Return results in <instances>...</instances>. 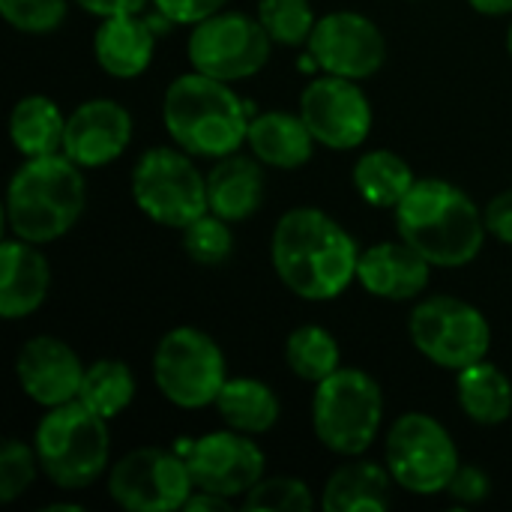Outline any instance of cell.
<instances>
[{"label":"cell","mask_w":512,"mask_h":512,"mask_svg":"<svg viewBox=\"0 0 512 512\" xmlns=\"http://www.w3.org/2000/svg\"><path fill=\"white\" fill-rule=\"evenodd\" d=\"M396 231L432 267H465L486 243V219L468 192L447 180H417L396 207Z\"/></svg>","instance_id":"cell-2"},{"label":"cell","mask_w":512,"mask_h":512,"mask_svg":"<svg viewBox=\"0 0 512 512\" xmlns=\"http://www.w3.org/2000/svg\"><path fill=\"white\" fill-rule=\"evenodd\" d=\"M15 378L36 405L57 408L78 399L84 366L66 342L54 336H33L15 357Z\"/></svg>","instance_id":"cell-16"},{"label":"cell","mask_w":512,"mask_h":512,"mask_svg":"<svg viewBox=\"0 0 512 512\" xmlns=\"http://www.w3.org/2000/svg\"><path fill=\"white\" fill-rule=\"evenodd\" d=\"M228 0H153L156 12L171 24H198L216 12H222Z\"/></svg>","instance_id":"cell-36"},{"label":"cell","mask_w":512,"mask_h":512,"mask_svg":"<svg viewBox=\"0 0 512 512\" xmlns=\"http://www.w3.org/2000/svg\"><path fill=\"white\" fill-rule=\"evenodd\" d=\"M153 381L159 393L186 411L216 405L228 375L225 354L213 336L195 327H174L153 354Z\"/></svg>","instance_id":"cell-8"},{"label":"cell","mask_w":512,"mask_h":512,"mask_svg":"<svg viewBox=\"0 0 512 512\" xmlns=\"http://www.w3.org/2000/svg\"><path fill=\"white\" fill-rule=\"evenodd\" d=\"M285 360H288V369L309 384H321L336 369H342L339 366L342 354H339L336 336L324 327H315V324H303L288 336Z\"/></svg>","instance_id":"cell-28"},{"label":"cell","mask_w":512,"mask_h":512,"mask_svg":"<svg viewBox=\"0 0 512 512\" xmlns=\"http://www.w3.org/2000/svg\"><path fill=\"white\" fill-rule=\"evenodd\" d=\"M162 120L180 150L204 159H222L240 150L249 135L252 114L228 81L192 69L174 78L165 90Z\"/></svg>","instance_id":"cell-3"},{"label":"cell","mask_w":512,"mask_h":512,"mask_svg":"<svg viewBox=\"0 0 512 512\" xmlns=\"http://www.w3.org/2000/svg\"><path fill=\"white\" fill-rule=\"evenodd\" d=\"M270 33L258 18L243 12H216L192 24L189 63L192 69L219 81H240L258 75L270 60Z\"/></svg>","instance_id":"cell-11"},{"label":"cell","mask_w":512,"mask_h":512,"mask_svg":"<svg viewBox=\"0 0 512 512\" xmlns=\"http://www.w3.org/2000/svg\"><path fill=\"white\" fill-rule=\"evenodd\" d=\"M186 512H198V510H207V512H228L231 510V498H222V495H216V492H204V489H195L192 495H189V501H186Z\"/></svg>","instance_id":"cell-39"},{"label":"cell","mask_w":512,"mask_h":512,"mask_svg":"<svg viewBox=\"0 0 512 512\" xmlns=\"http://www.w3.org/2000/svg\"><path fill=\"white\" fill-rule=\"evenodd\" d=\"M315 507L309 486L297 477L261 480L249 495H243V510L249 512H306Z\"/></svg>","instance_id":"cell-32"},{"label":"cell","mask_w":512,"mask_h":512,"mask_svg":"<svg viewBox=\"0 0 512 512\" xmlns=\"http://www.w3.org/2000/svg\"><path fill=\"white\" fill-rule=\"evenodd\" d=\"M132 141V114L114 99L81 102L66 117L63 153L78 168H102L114 162Z\"/></svg>","instance_id":"cell-17"},{"label":"cell","mask_w":512,"mask_h":512,"mask_svg":"<svg viewBox=\"0 0 512 512\" xmlns=\"http://www.w3.org/2000/svg\"><path fill=\"white\" fill-rule=\"evenodd\" d=\"M216 411L228 429L243 435H264L276 426L282 408L276 393L264 381L228 378L216 399Z\"/></svg>","instance_id":"cell-26"},{"label":"cell","mask_w":512,"mask_h":512,"mask_svg":"<svg viewBox=\"0 0 512 512\" xmlns=\"http://www.w3.org/2000/svg\"><path fill=\"white\" fill-rule=\"evenodd\" d=\"M186 465L192 474L195 489L216 492L222 498H240L249 495L264 480V450L252 441V435L225 429L210 432L189 444Z\"/></svg>","instance_id":"cell-14"},{"label":"cell","mask_w":512,"mask_h":512,"mask_svg":"<svg viewBox=\"0 0 512 512\" xmlns=\"http://www.w3.org/2000/svg\"><path fill=\"white\" fill-rule=\"evenodd\" d=\"M42 512H81L78 504H48Z\"/></svg>","instance_id":"cell-41"},{"label":"cell","mask_w":512,"mask_h":512,"mask_svg":"<svg viewBox=\"0 0 512 512\" xmlns=\"http://www.w3.org/2000/svg\"><path fill=\"white\" fill-rule=\"evenodd\" d=\"M51 288V264L21 237H6L0 246V315L15 321L33 315Z\"/></svg>","instance_id":"cell-19"},{"label":"cell","mask_w":512,"mask_h":512,"mask_svg":"<svg viewBox=\"0 0 512 512\" xmlns=\"http://www.w3.org/2000/svg\"><path fill=\"white\" fill-rule=\"evenodd\" d=\"M78 399L96 411L99 417L111 420L120 411H126L135 399V375L126 363L120 360H96L93 366L84 369L81 393Z\"/></svg>","instance_id":"cell-29"},{"label":"cell","mask_w":512,"mask_h":512,"mask_svg":"<svg viewBox=\"0 0 512 512\" xmlns=\"http://www.w3.org/2000/svg\"><path fill=\"white\" fill-rule=\"evenodd\" d=\"M258 21L279 45H303L315 30L309 0H258Z\"/></svg>","instance_id":"cell-30"},{"label":"cell","mask_w":512,"mask_h":512,"mask_svg":"<svg viewBox=\"0 0 512 512\" xmlns=\"http://www.w3.org/2000/svg\"><path fill=\"white\" fill-rule=\"evenodd\" d=\"M84 12L108 18V15H123V12H141L150 0H75Z\"/></svg>","instance_id":"cell-38"},{"label":"cell","mask_w":512,"mask_h":512,"mask_svg":"<svg viewBox=\"0 0 512 512\" xmlns=\"http://www.w3.org/2000/svg\"><path fill=\"white\" fill-rule=\"evenodd\" d=\"M384 462L399 489L411 495H441L459 471V450L435 417L411 411L390 426Z\"/></svg>","instance_id":"cell-9"},{"label":"cell","mask_w":512,"mask_h":512,"mask_svg":"<svg viewBox=\"0 0 512 512\" xmlns=\"http://www.w3.org/2000/svg\"><path fill=\"white\" fill-rule=\"evenodd\" d=\"M132 198L156 225L177 231L210 210L207 177L195 168L192 153L180 147H153L135 162Z\"/></svg>","instance_id":"cell-7"},{"label":"cell","mask_w":512,"mask_h":512,"mask_svg":"<svg viewBox=\"0 0 512 512\" xmlns=\"http://www.w3.org/2000/svg\"><path fill=\"white\" fill-rule=\"evenodd\" d=\"M270 255L282 285L312 303L345 294L360 264L354 237L315 207H294L276 222Z\"/></svg>","instance_id":"cell-1"},{"label":"cell","mask_w":512,"mask_h":512,"mask_svg":"<svg viewBox=\"0 0 512 512\" xmlns=\"http://www.w3.org/2000/svg\"><path fill=\"white\" fill-rule=\"evenodd\" d=\"M507 48H510V57H512V24H510V33H507Z\"/></svg>","instance_id":"cell-42"},{"label":"cell","mask_w":512,"mask_h":512,"mask_svg":"<svg viewBox=\"0 0 512 512\" xmlns=\"http://www.w3.org/2000/svg\"><path fill=\"white\" fill-rule=\"evenodd\" d=\"M36 471H39L36 450L9 438L0 450V504L18 501L36 480Z\"/></svg>","instance_id":"cell-33"},{"label":"cell","mask_w":512,"mask_h":512,"mask_svg":"<svg viewBox=\"0 0 512 512\" xmlns=\"http://www.w3.org/2000/svg\"><path fill=\"white\" fill-rule=\"evenodd\" d=\"M480 15H510L512 0H468Z\"/></svg>","instance_id":"cell-40"},{"label":"cell","mask_w":512,"mask_h":512,"mask_svg":"<svg viewBox=\"0 0 512 512\" xmlns=\"http://www.w3.org/2000/svg\"><path fill=\"white\" fill-rule=\"evenodd\" d=\"M195 483L180 453L141 447L126 453L108 474V495L129 512L183 510Z\"/></svg>","instance_id":"cell-12"},{"label":"cell","mask_w":512,"mask_h":512,"mask_svg":"<svg viewBox=\"0 0 512 512\" xmlns=\"http://www.w3.org/2000/svg\"><path fill=\"white\" fill-rule=\"evenodd\" d=\"M408 333L414 348L441 369H465L486 360L492 345L486 315L459 297H429L417 303Z\"/></svg>","instance_id":"cell-10"},{"label":"cell","mask_w":512,"mask_h":512,"mask_svg":"<svg viewBox=\"0 0 512 512\" xmlns=\"http://www.w3.org/2000/svg\"><path fill=\"white\" fill-rule=\"evenodd\" d=\"M264 201V171L255 159L228 153L216 159V165L207 174V204L210 213L243 222L249 219Z\"/></svg>","instance_id":"cell-21"},{"label":"cell","mask_w":512,"mask_h":512,"mask_svg":"<svg viewBox=\"0 0 512 512\" xmlns=\"http://www.w3.org/2000/svg\"><path fill=\"white\" fill-rule=\"evenodd\" d=\"M39 471L69 492L93 486L108 468L111 435L108 420L90 411L81 399L48 408L33 435Z\"/></svg>","instance_id":"cell-5"},{"label":"cell","mask_w":512,"mask_h":512,"mask_svg":"<svg viewBox=\"0 0 512 512\" xmlns=\"http://www.w3.org/2000/svg\"><path fill=\"white\" fill-rule=\"evenodd\" d=\"M300 117L318 144L330 150H354L369 138L372 105L354 78L324 75L306 84L300 96Z\"/></svg>","instance_id":"cell-13"},{"label":"cell","mask_w":512,"mask_h":512,"mask_svg":"<svg viewBox=\"0 0 512 512\" xmlns=\"http://www.w3.org/2000/svg\"><path fill=\"white\" fill-rule=\"evenodd\" d=\"M9 138L24 159L63 153L66 138V117L48 96H24L15 102L9 114Z\"/></svg>","instance_id":"cell-24"},{"label":"cell","mask_w":512,"mask_h":512,"mask_svg":"<svg viewBox=\"0 0 512 512\" xmlns=\"http://www.w3.org/2000/svg\"><path fill=\"white\" fill-rule=\"evenodd\" d=\"M183 249L192 261L207 267L228 261L234 252V234L228 228V219L207 210L204 216H198L183 228Z\"/></svg>","instance_id":"cell-31"},{"label":"cell","mask_w":512,"mask_h":512,"mask_svg":"<svg viewBox=\"0 0 512 512\" xmlns=\"http://www.w3.org/2000/svg\"><path fill=\"white\" fill-rule=\"evenodd\" d=\"M69 0H0L3 18L21 33H51L63 24Z\"/></svg>","instance_id":"cell-34"},{"label":"cell","mask_w":512,"mask_h":512,"mask_svg":"<svg viewBox=\"0 0 512 512\" xmlns=\"http://www.w3.org/2000/svg\"><path fill=\"white\" fill-rule=\"evenodd\" d=\"M390 486L393 477L387 465L378 462H351L330 474L321 507L327 512H378L390 507Z\"/></svg>","instance_id":"cell-23"},{"label":"cell","mask_w":512,"mask_h":512,"mask_svg":"<svg viewBox=\"0 0 512 512\" xmlns=\"http://www.w3.org/2000/svg\"><path fill=\"white\" fill-rule=\"evenodd\" d=\"M159 27L162 24L156 18H141L138 12L102 18L99 30L93 36L96 63L114 78L141 75L153 60Z\"/></svg>","instance_id":"cell-20"},{"label":"cell","mask_w":512,"mask_h":512,"mask_svg":"<svg viewBox=\"0 0 512 512\" xmlns=\"http://www.w3.org/2000/svg\"><path fill=\"white\" fill-rule=\"evenodd\" d=\"M414 183H417V177H414L411 165L393 150L363 153L354 165V186L363 195V201L372 207L396 210Z\"/></svg>","instance_id":"cell-27"},{"label":"cell","mask_w":512,"mask_h":512,"mask_svg":"<svg viewBox=\"0 0 512 512\" xmlns=\"http://www.w3.org/2000/svg\"><path fill=\"white\" fill-rule=\"evenodd\" d=\"M306 45L327 75H342L354 81L372 78L387 60V42L378 24L348 9L318 18Z\"/></svg>","instance_id":"cell-15"},{"label":"cell","mask_w":512,"mask_h":512,"mask_svg":"<svg viewBox=\"0 0 512 512\" xmlns=\"http://www.w3.org/2000/svg\"><path fill=\"white\" fill-rule=\"evenodd\" d=\"M84 204L87 183L66 153L33 156L9 180L6 219L15 237L42 246L72 231Z\"/></svg>","instance_id":"cell-4"},{"label":"cell","mask_w":512,"mask_h":512,"mask_svg":"<svg viewBox=\"0 0 512 512\" xmlns=\"http://www.w3.org/2000/svg\"><path fill=\"white\" fill-rule=\"evenodd\" d=\"M483 219H486V228H489V234H492L495 240L510 243L512 246V189L495 195V198L486 204Z\"/></svg>","instance_id":"cell-37"},{"label":"cell","mask_w":512,"mask_h":512,"mask_svg":"<svg viewBox=\"0 0 512 512\" xmlns=\"http://www.w3.org/2000/svg\"><path fill=\"white\" fill-rule=\"evenodd\" d=\"M432 276V264L408 246L402 237L399 243H375L360 255L357 264V279L360 285L381 297V300H414L426 291Z\"/></svg>","instance_id":"cell-18"},{"label":"cell","mask_w":512,"mask_h":512,"mask_svg":"<svg viewBox=\"0 0 512 512\" xmlns=\"http://www.w3.org/2000/svg\"><path fill=\"white\" fill-rule=\"evenodd\" d=\"M447 495L456 501V504H465V507H474V504H483L489 495H492V480L483 468L477 465H459V471L453 474L450 486H447Z\"/></svg>","instance_id":"cell-35"},{"label":"cell","mask_w":512,"mask_h":512,"mask_svg":"<svg viewBox=\"0 0 512 512\" xmlns=\"http://www.w3.org/2000/svg\"><path fill=\"white\" fill-rule=\"evenodd\" d=\"M246 144L255 159L273 168H300L312 159L315 135L309 132L300 114L288 111H264L252 117Z\"/></svg>","instance_id":"cell-22"},{"label":"cell","mask_w":512,"mask_h":512,"mask_svg":"<svg viewBox=\"0 0 512 512\" xmlns=\"http://www.w3.org/2000/svg\"><path fill=\"white\" fill-rule=\"evenodd\" d=\"M456 399H459L462 411L480 426H501L512 414L510 378L486 360H477V363L459 369Z\"/></svg>","instance_id":"cell-25"},{"label":"cell","mask_w":512,"mask_h":512,"mask_svg":"<svg viewBox=\"0 0 512 512\" xmlns=\"http://www.w3.org/2000/svg\"><path fill=\"white\" fill-rule=\"evenodd\" d=\"M384 420V393L363 369H336L312 399V429L339 456H360L372 447Z\"/></svg>","instance_id":"cell-6"}]
</instances>
